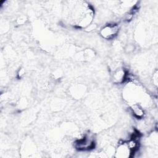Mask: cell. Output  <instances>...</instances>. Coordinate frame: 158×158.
Listing matches in <instances>:
<instances>
[{
    "label": "cell",
    "instance_id": "obj_4",
    "mask_svg": "<svg viewBox=\"0 0 158 158\" xmlns=\"http://www.w3.org/2000/svg\"><path fill=\"white\" fill-rule=\"evenodd\" d=\"M128 72L122 67H118L114 70L112 74V80L114 84L120 85L127 80Z\"/></svg>",
    "mask_w": 158,
    "mask_h": 158
},
{
    "label": "cell",
    "instance_id": "obj_2",
    "mask_svg": "<svg viewBox=\"0 0 158 158\" xmlns=\"http://www.w3.org/2000/svg\"><path fill=\"white\" fill-rule=\"evenodd\" d=\"M96 146L95 138L90 134L85 135L83 138L77 139L74 143V147L80 151H87L93 149Z\"/></svg>",
    "mask_w": 158,
    "mask_h": 158
},
{
    "label": "cell",
    "instance_id": "obj_3",
    "mask_svg": "<svg viewBox=\"0 0 158 158\" xmlns=\"http://www.w3.org/2000/svg\"><path fill=\"white\" fill-rule=\"evenodd\" d=\"M119 30L120 28L117 23H108L100 29L99 35L104 40H112L118 35Z\"/></svg>",
    "mask_w": 158,
    "mask_h": 158
},
{
    "label": "cell",
    "instance_id": "obj_1",
    "mask_svg": "<svg viewBox=\"0 0 158 158\" xmlns=\"http://www.w3.org/2000/svg\"><path fill=\"white\" fill-rule=\"evenodd\" d=\"M94 18V10L88 4H83L79 7L75 16V25L78 28L85 29L93 23Z\"/></svg>",
    "mask_w": 158,
    "mask_h": 158
},
{
    "label": "cell",
    "instance_id": "obj_5",
    "mask_svg": "<svg viewBox=\"0 0 158 158\" xmlns=\"http://www.w3.org/2000/svg\"><path fill=\"white\" fill-rule=\"evenodd\" d=\"M115 157L118 158H127L132 157V154L128 149L125 141L118 143L115 151Z\"/></svg>",
    "mask_w": 158,
    "mask_h": 158
},
{
    "label": "cell",
    "instance_id": "obj_6",
    "mask_svg": "<svg viewBox=\"0 0 158 158\" xmlns=\"http://www.w3.org/2000/svg\"><path fill=\"white\" fill-rule=\"evenodd\" d=\"M130 109L133 117L137 119H143L145 117V110L139 103H131L130 106Z\"/></svg>",
    "mask_w": 158,
    "mask_h": 158
},
{
    "label": "cell",
    "instance_id": "obj_8",
    "mask_svg": "<svg viewBox=\"0 0 158 158\" xmlns=\"http://www.w3.org/2000/svg\"><path fill=\"white\" fill-rule=\"evenodd\" d=\"M25 69H23V68H21L20 69L18 72H17V76L19 78H21L24 75H25Z\"/></svg>",
    "mask_w": 158,
    "mask_h": 158
},
{
    "label": "cell",
    "instance_id": "obj_7",
    "mask_svg": "<svg viewBox=\"0 0 158 158\" xmlns=\"http://www.w3.org/2000/svg\"><path fill=\"white\" fill-rule=\"evenodd\" d=\"M157 78H158L157 71L156 70L155 73L153 74V77H152V83H153V85H154L156 87L157 86V83H158Z\"/></svg>",
    "mask_w": 158,
    "mask_h": 158
}]
</instances>
